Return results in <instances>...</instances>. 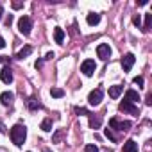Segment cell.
<instances>
[{"label": "cell", "mask_w": 152, "mask_h": 152, "mask_svg": "<svg viewBox=\"0 0 152 152\" xmlns=\"http://www.w3.org/2000/svg\"><path fill=\"white\" fill-rule=\"evenodd\" d=\"M134 61H136V57H134V54H125V56L122 57V61H120V64H122V68H124V72H129V70L132 68V64H134Z\"/></svg>", "instance_id": "cell-7"}, {"label": "cell", "mask_w": 152, "mask_h": 152, "mask_svg": "<svg viewBox=\"0 0 152 152\" xmlns=\"http://www.w3.org/2000/svg\"><path fill=\"white\" fill-rule=\"evenodd\" d=\"M31 54H32V47H29V45H27V47H23V48L16 54V57H18V59H25V57H27V56H31Z\"/></svg>", "instance_id": "cell-16"}, {"label": "cell", "mask_w": 152, "mask_h": 152, "mask_svg": "<svg viewBox=\"0 0 152 152\" xmlns=\"http://www.w3.org/2000/svg\"><path fill=\"white\" fill-rule=\"evenodd\" d=\"M122 91H124V86L115 84V86H111V88H109V97H111V99H118V97L122 95Z\"/></svg>", "instance_id": "cell-14"}, {"label": "cell", "mask_w": 152, "mask_h": 152, "mask_svg": "<svg viewBox=\"0 0 152 152\" xmlns=\"http://www.w3.org/2000/svg\"><path fill=\"white\" fill-rule=\"evenodd\" d=\"M27 107L34 111V109H39V107H41V104H39L36 99H29V100H27Z\"/></svg>", "instance_id": "cell-20"}, {"label": "cell", "mask_w": 152, "mask_h": 152, "mask_svg": "<svg viewBox=\"0 0 152 152\" xmlns=\"http://www.w3.org/2000/svg\"><path fill=\"white\" fill-rule=\"evenodd\" d=\"M86 22H88V25H99L100 23V15L99 13H88V16H86Z\"/></svg>", "instance_id": "cell-13"}, {"label": "cell", "mask_w": 152, "mask_h": 152, "mask_svg": "<svg viewBox=\"0 0 152 152\" xmlns=\"http://www.w3.org/2000/svg\"><path fill=\"white\" fill-rule=\"evenodd\" d=\"M0 132H6V129H4V124L0 122Z\"/></svg>", "instance_id": "cell-33"}, {"label": "cell", "mask_w": 152, "mask_h": 152, "mask_svg": "<svg viewBox=\"0 0 152 152\" xmlns=\"http://www.w3.org/2000/svg\"><path fill=\"white\" fill-rule=\"evenodd\" d=\"M124 100H125V102L134 104V102H138V100H140V95H138V91H134V90H127V91H125Z\"/></svg>", "instance_id": "cell-11"}, {"label": "cell", "mask_w": 152, "mask_h": 152, "mask_svg": "<svg viewBox=\"0 0 152 152\" xmlns=\"http://www.w3.org/2000/svg\"><path fill=\"white\" fill-rule=\"evenodd\" d=\"M11 23H13V15H9V16L6 18V25H7V27H11Z\"/></svg>", "instance_id": "cell-28"}, {"label": "cell", "mask_w": 152, "mask_h": 152, "mask_svg": "<svg viewBox=\"0 0 152 152\" xmlns=\"http://www.w3.org/2000/svg\"><path fill=\"white\" fill-rule=\"evenodd\" d=\"M100 124H102L100 116H93V115H90V127H91V129H99Z\"/></svg>", "instance_id": "cell-17"}, {"label": "cell", "mask_w": 152, "mask_h": 152, "mask_svg": "<svg viewBox=\"0 0 152 152\" xmlns=\"http://www.w3.org/2000/svg\"><path fill=\"white\" fill-rule=\"evenodd\" d=\"M15 100V93L13 91H4L2 95H0V102H2L4 106H11Z\"/></svg>", "instance_id": "cell-10"}, {"label": "cell", "mask_w": 152, "mask_h": 152, "mask_svg": "<svg viewBox=\"0 0 152 152\" xmlns=\"http://www.w3.org/2000/svg\"><path fill=\"white\" fill-rule=\"evenodd\" d=\"M132 23H134L136 27H140V25H141V16H140V15H138V16H134V18H132Z\"/></svg>", "instance_id": "cell-26"}, {"label": "cell", "mask_w": 152, "mask_h": 152, "mask_svg": "<svg viewBox=\"0 0 152 152\" xmlns=\"http://www.w3.org/2000/svg\"><path fill=\"white\" fill-rule=\"evenodd\" d=\"M97 56H99L102 61H107V59L111 57V47H109L107 43H100V45L97 47Z\"/></svg>", "instance_id": "cell-6"}, {"label": "cell", "mask_w": 152, "mask_h": 152, "mask_svg": "<svg viewBox=\"0 0 152 152\" xmlns=\"http://www.w3.org/2000/svg\"><path fill=\"white\" fill-rule=\"evenodd\" d=\"M61 136H63V132H61V131H57V132H56V136H54V141L57 143V141L61 140Z\"/></svg>", "instance_id": "cell-30"}, {"label": "cell", "mask_w": 152, "mask_h": 152, "mask_svg": "<svg viewBox=\"0 0 152 152\" xmlns=\"http://www.w3.org/2000/svg\"><path fill=\"white\" fill-rule=\"evenodd\" d=\"M31 29H32V20L29 16H20V20H18V31L23 36H29L31 34Z\"/></svg>", "instance_id": "cell-2"}, {"label": "cell", "mask_w": 152, "mask_h": 152, "mask_svg": "<svg viewBox=\"0 0 152 152\" xmlns=\"http://www.w3.org/2000/svg\"><path fill=\"white\" fill-rule=\"evenodd\" d=\"M150 27H152V13H148V15L145 16V25H143V32H148V31H150Z\"/></svg>", "instance_id": "cell-18"}, {"label": "cell", "mask_w": 152, "mask_h": 152, "mask_svg": "<svg viewBox=\"0 0 152 152\" xmlns=\"http://www.w3.org/2000/svg\"><path fill=\"white\" fill-rule=\"evenodd\" d=\"M0 81L6 83V84H11L13 83V72H11L9 66H4L2 68V72H0Z\"/></svg>", "instance_id": "cell-9"}, {"label": "cell", "mask_w": 152, "mask_h": 152, "mask_svg": "<svg viewBox=\"0 0 152 152\" xmlns=\"http://www.w3.org/2000/svg\"><path fill=\"white\" fill-rule=\"evenodd\" d=\"M52 57H54V52H48V54L45 56V59H52Z\"/></svg>", "instance_id": "cell-32"}, {"label": "cell", "mask_w": 152, "mask_h": 152, "mask_svg": "<svg viewBox=\"0 0 152 152\" xmlns=\"http://www.w3.org/2000/svg\"><path fill=\"white\" fill-rule=\"evenodd\" d=\"M122 152H138V143H136L134 140H127V141L124 143Z\"/></svg>", "instance_id": "cell-12"}, {"label": "cell", "mask_w": 152, "mask_h": 152, "mask_svg": "<svg viewBox=\"0 0 152 152\" xmlns=\"http://www.w3.org/2000/svg\"><path fill=\"white\" fill-rule=\"evenodd\" d=\"M75 113H77V115H90L88 109H84V107H75Z\"/></svg>", "instance_id": "cell-25"}, {"label": "cell", "mask_w": 152, "mask_h": 152, "mask_svg": "<svg viewBox=\"0 0 152 152\" xmlns=\"http://www.w3.org/2000/svg\"><path fill=\"white\" fill-rule=\"evenodd\" d=\"M39 127H41L45 132H50V131H52V120H50V118H45V120L41 122V125H39Z\"/></svg>", "instance_id": "cell-19"}, {"label": "cell", "mask_w": 152, "mask_h": 152, "mask_svg": "<svg viewBox=\"0 0 152 152\" xmlns=\"http://www.w3.org/2000/svg\"><path fill=\"white\" fill-rule=\"evenodd\" d=\"M84 152H99V147L93 145V143H88V145L84 147Z\"/></svg>", "instance_id": "cell-23"}, {"label": "cell", "mask_w": 152, "mask_h": 152, "mask_svg": "<svg viewBox=\"0 0 152 152\" xmlns=\"http://www.w3.org/2000/svg\"><path fill=\"white\" fill-rule=\"evenodd\" d=\"M134 84H138V88H143V84H145L143 77H134Z\"/></svg>", "instance_id": "cell-24"}, {"label": "cell", "mask_w": 152, "mask_h": 152, "mask_svg": "<svg viewBox=\"0 0 152 152\" xmlns=\"http://www.w3.org/2000/svg\"><path fill=\"white\" fill-rule=\"evenodd\" d=\"M4 47H6V41H4L2 36H0V48H4Z\"/></svg>", "instance_id": "cell-31"}, {"label": "cell", "mask_w": 152, "mask_h": 152, "mask_svg": "<svg viewBox=\"0 0 152 152\" xmlns=\"http://www.w3.org/2000/svg\"><path fill=\"white\" fill-rule=\"evenodd\" d=\"M11 7H13V9H22V7H23V4H22V2H13V4H11Z\"/></svg>", "instance_id": "cell-27"}, {"label": "cell", "mask_w": 152, "mask_h": 152, "mask_svg": "<svg viewBox=\"0 0 152 152\" xmlns=\"http://www.w3.org/2000/svg\"><path fill=\"white\" fill-rule=\"evenodd\" d=\"M50 95H52L54 99H61V97H64V91H63L61 88H52V90H50Z\"/></svg>", "instance_id": "cell-21"}, {"label": "cell", "mask_w": 152, "mask_h": 152, "mask_svg": "<svg viewBox=\"0 0 152 152\" xmlns=\"http://www.w3.org/2000/svg\"><path fill=\"white\" fill-rule=\"evenodd\" d=\"M2 15H4V9H2V7H0V18H2Z\"/></svg>", "instance_id": "cell-34"}, {"label": "cell", "mask_w": 152, "mask_h": 152, "mask_svg": "<svg viewBox=\"0 0 152 152\" xmlns=\"http://www.w3.org/2000/svg\"><path fill=\"white\" fill-rule=\"evenodd\" d=\"M95 70H97V64H95L93 59H86V61H83V64H81V72L86 75V77H91V75L95 73Z\"/></svg>", "instance_id": "cell-3"}, {"label": "cell", "mask_w": 152, "mask_h": 152, "mask_svg": "<svg viewBox=\"0 0 152 152\" xmlns=\"http://www.w3.org/2000/svg\"><path fill=\"white\" fill-rule=\"evenodd\" d=\"M102 97H104V93H102V90H100V88L91 90V91H90V95H88V102H90L91 106H99V104L102 102Z\"/></svg>", "instance_id": "cell-4"}, {"label": "cell", "mask_w": 152, "mask_h": 152, "mask_svg": "<svg viewBox=\"0 0 152 152\" xmlns=\"http://www.w3.org/2000/svg\"><path fill=\"white\" fill-rule=\"evenodd\" d=\"M145 104H147V106H152V95H150V93L147 95V99H145Z\"/></svg>", "instance_id": "cell-29"}, {"label": "cell", "mask_w": 152, "mask_h": 152, "mask_svg": "<svg viewBox=\"0 0 152 152\" xmlns=\"http://www.w3.org/2000/svg\"><path fill=\"white\" fill-rule=\"evenodd\" d=\"M43 152H52V150H50V148H45V150H43Z\"/></svg>", "instance_id": "cell-35"}, {"label": "cell", "mask_w": 152, "mask_h": 152, "mask_svg": "<svg viewBox=\"0 0 152 152\" xmlns=\"http://www.w3.org/2000/svg\"><path fill=\"white\" fill-rule=\"evenodd\" d=\"M54 39H56V43H59V45L64 41V31H63L61 27H56V29H54Z\"/></svg>", "instance_id": "cell-15"}, {"label": "cell", "mask_w": 152, "mask_h": 152, "mask_svg": "<svg viewBox=\"0 0 152 152\" xmlns=\"http://www.w3.org/2000/svg\"><path fill=\"white\" fill-rule=\"evenodd\" d=\"M104 134H106V138H109L111 141H116V136L113 134V129H109V127H107V129L104 131Z\"/></svg>", "instance_id": "cell-22"}, {"label": "cell", "mask_w": 152, "mask_h": 152, "mask_svg": "<svg viewBox=\"0 0 152 152\" xmlns=\"http://www.w3.org/2000/svg\"><path fill=\"white\" fill-rule=\"evenodd\" d=\"M120 111H125V113H129V115H132V116H138V107L134 106V104H131V102H120Z\"/></svg>", "instance_id": "cell-8"}, {"label": "cell", "mask_w": 152, "mask_h": 152, "mask_svg": "<svg viewBox=\"0 0 152 152\" xmlns=\"http://www.w3.org/2000/svg\"><path fill=\"white\" fill-rule=\"evenodd\" d=\"M109 129H118V131H129V129H131V122H127V120L120 122L118 118H111V120H109Z\"/></svg>", "instance_id": "cell-5"}, {"label": "cell", "mask_w": 152, "mask_h": 152, "mask_svg": "<svg viewBox=\"0 0 152 152\" xmlns=\"http://www.w3.org/2000/svg\"><path fill=\"white\" fill-rule=\"evenodd\" d=\"M9 136H11V140H13V143H15L16 147H22V145L25 143V138H27V129H25V125H22V124L13 125Z\"/></svg>", "instance_id": "cell-1"}]
</instances>
